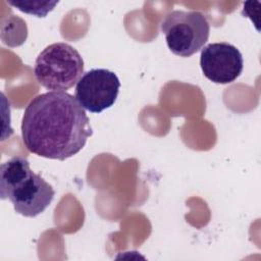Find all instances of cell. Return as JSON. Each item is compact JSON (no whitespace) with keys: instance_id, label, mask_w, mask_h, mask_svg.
I'll list each match as a JSON object with an SVG mask.
<instances>
[{"instance_id":"cell-7","label":"cell","mask_w":261,"mask_h":261,"mask_svg":"<svg viewBox=\"0 0 261 261\" xmlns=\"http://www.w3.org/2000/svg\"><path fill=\"white\" fill-rule=\"evenodd\" d=\"M7 3L19 11L35 15L37 17H45L57 5L58 1H7Z\"/></svg>"},{"instance_id":"cell-2","label":"cell","mask_w":261,"mask_h":261,"mask_svg":"<svg viewBox=\"0 0 261 261\" xmlns=\"http://www.w3.org/2000/svg\"><path fill=\"white\" fill-rule=\"evenodd\" d=\"M1 199H8L18 214L36 217L51 204L55 191L40 174L30 168L28 159L15 156L1 164Z\"/></svg>"},{"instance_id":"cell-6","label":"cell","mask_w":261,"mask_h":261,"mask_svg":"<svg viewBox=\"0 0 261 261\" xmlns=\"http://www.w3.org/2000/svg\"><path fill=\"white\" fill-rule=\"evenodd\" d=\"M200 66L204 75L215 84H229L242 73L244 60L240 50L226 42L211 43L201 50Z\"/></svg>"},{"instance_id":"cell-3","label":"cell","mask_w":261,"mask_h":261,"mask_svg":"<svg viewBox=\"0 0 261 261\" xmlns=\"http://www.w3.org/2000/svg\"><path fill=\"white\" fill-rule=\"evenodd\" d=\"M83 73V57L67 43L58 42L47 46L35 61V79L47 90L65 92L77 84Z\"/></svg>"},{"instance_id":"cell-4","label":"cell","mask_w":261,"mask_h":261,"mask_svg":"<svg viewBox=\"0 0 261 261\" xmlns=\"http://www.w3.org/2000/svg\"><path fill=\"white\" fill-rule=\"evenodd\" d=\"M161 31L173 54L190 57L208 41L210 25L207 17L199 11L172 10L164 16Z\"/></svg>"},{"instance_id":"cell-1","label":"cell","mask_w":261,"mask_h":261,"mask_svg":"<svg viewBox=\"0 0 261 261\" xmlns=\"http://www.w3.org/2000/svg\"><path fill=\"white\" fill-rule=\"evenodd\" d=\"M92 135L85 109L69 93L40 94L24 109L22 142L40 157L63 161L77 154Z\"/></svg>"},{"instance_id":"cell-5","label":"cell","mask_w":261,"mask_h":261,"mask_svg":"<svg viewBox=\"0 0 261 261\" xmlns=\"http://www.w3.org/2000/svg\"><path fill=\"white\" fill-rule=\"evenodd\" d=\"M119 88V79L113 71L93 68L77 82L74 97L85 110L100 113L115 103Z\"/></svg>"}]
</instances>
